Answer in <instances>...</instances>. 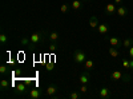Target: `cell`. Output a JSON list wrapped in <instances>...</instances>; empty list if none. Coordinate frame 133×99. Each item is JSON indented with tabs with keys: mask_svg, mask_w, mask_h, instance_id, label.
I'll return each instance as SVG.
<instances>
[{
	"mask_svg": "<svg viewBox=\"0 0 133 99\" xmlns=\"http://www.w3.org/2000/svg\"><path fill=\"white\" fill-rule=\"evenodd\" d=\"M68 98L69 99H81L83 94L79 91V89H77V90H72V91L68 92Z\"/></svg>",
	"mask_w": 133,
	"mask_h": 99,
	"instance_id": "14",
	"label": "cell"
},
{
	"mask_svg": "<svg viewBox=\"0 0 133 99\" xmlns=\"http://www.w3.org/2000/svg\"><path fill=\"white\" fill-rule=\"evenodd\" d=\"M98 96L101 99H109L112 98V91H110L108 87H101V89H98Z\"/></svg>",
	"mask_w": 133,
	"mask_h": 99,
	"instance_id": "6",
	"label": "cell"
},
{
	"mask_svg": "<svg viewBox=\"0 0 133 99\" xmlns=\"http://www.w3.org/2000/svg\"><path fill=\"white\" fill-rule=\"evenodd\" d=\"M121 78H123V72L118 71V70L112 71V72H110V75H109V79L113 80V82H118V80H121Z\"/></svg>",
	"mask_w": 133,
	"mask_h": 99,
	"instance_id": "10",
	"label": "cell"
},
{
	"mask_svg": "<svg viewBox=\"0 0 133 99\" xmlns=\"http://www.w3.org/2000/svg\"><path fill=\"white\" fill-rule=\"evenodd\" d=\"M128 8L125 7V5H123V4H120L118 7H117V11H116V14L120 16V18H125V16H128Z\"/></svg>",
	"mask_w": 133,
	"mask_h": 99,
	"instance_id": "11",
	"label": "cell"
},
{
	"mask_svg": "<svg viewBox=\"0 0 133 99\" xmlns=\"http://www.w3.org/2000/svg\"><path fill=\"white\" fill-rule=\"evenodd\" d=\"M48 39H49L51 42H59V39H60V32H57V31L49 32V34H48Z\"/></svg>",
	"mask_w": 133,
	"mask_h": 99,
	"instance_id": "16",
	"label": "cell"
},
{
	"mask_svg": "<svg viewBox=\"0 0 133 99\" xmlns=\"http://www.w3.org/2000/svg\"><path fill=\"white\" fill-rule=\"evenodd\" d=\"M123 3V0H115V4H121Z\"/></svg>",
	"mask_w": 133,
	"mask_h": 99,
	"instance_id": "32",
	"label": "cell"
},
{
	"mask_svg": "<svg viewBox=\"0 0 133 99\" xmlns=\"http://www.w3.org/2000/svg\"><path fill=\"white\" fill-rule=\"evenodd\" d=\"M132 78H133V76L129 75V74H123V78H121V80H123L124 83H129V82L132 80Z\"/></svg>",
	"mask_w": 133,
	"mask_h": 99,
	"instance_id": "27",
	"label": "cell"
},
{
	"mask_svg": "<svg viewBox=\"0 0 133 99\" xmlns=\"http://www.w3.org/2000/svg\"><path fill=\"white\" fill-rule=\"evenodd\" d=\"M108 31H109V26L108 23H100L98 27H97V32L100 35H107L108 34Z\"/></svg>",
	"mask_w": 133,
	"mask_h": 99,
	"instance_id": "12",
	"label": "cell"
},
{
	"mask_svg": "<svg viewBox=\"0 0 133 99\" xmlns=\"http://www.w3.org/2000/svg\"><path fill=\"white\" fill-rule=\"evenodd\" d=\"M29 39H31V46L32 47H37V46H40L41 43L44 42V39H45V31H43V30L35 31L29 36Z\"/></svg>",
	"mask_w": 133,
	"mask_h": 99,
	"instance_id": "1",
	"label": "cell"
},
{
	"mask_svg": "<svg viewBox=\"0 0 133 99\" xmlns=\"http://www.w3.org/2000/svg\"><path fill=\"white\" fill-rule=\"evenodd\" d=\"M129 70H133V59L129 58Z\"/></svg>",
	"mask_w": 133,
	"mask_h": 99,
	"instance_id": "31",
	"label": "cell"
},
{
	"mask_svg": "<svg viewBox=\"0 0 133 99\" xmlns=\"http://www.w3.org/2000/svg\"><path fill=\"white\" fill-rule=\"evenodd\" d=\"M132 46H133V38H125V39L123 40V47L129 48V47H132Z\"/></svg>",
	"mask_w": 133,
	"mask_h": 99,
	"instance_id": "23",
	"label": "cell"
},
{
	"mask_svg": "<svg viewBox=\"0 0 133 99\" xmlns=\"http://www.w3.org/2000/svg\"><path fill=\"white\" fill-rule=\"evenodd\" d=\"M83 68L87 70V71H93L95 70V62L92 59H87L83 64Z\"/></svg>",
	"mask_w": 133,
	"mask_h": 99,
	"instance_id": "13",
	"label": "cell"
},
{
	"mask_svg": "<svg viewBox=\"0 0 133 99\" xmlns=\"http://www.w3.org/2000/svg\"><path fill=\"white\" fill-rule=\"evenodd\" d=\"M9 87H11V83L7 79H2V82H0V90H2V91H7Z\"/></svg>",
	"mask_w": 133,
	"mask_h": 99,
	"instance_id": "20",
	"label": "cell"
},
{
	"mask_svg": "<svg viewBox=\"0 0 133 99\" xmlns=\"http://www.w3.org/2000/svg\"><path fill=\"white\" fill-rule=\"evenodd\" d=\"M72 59L77 66H83L84 62L87 60V54L81 50V48H76L72 54Z\"/></svg>",
	"mask_w": 133,
	"mask_h": 99,
	"instance_id": "2",
	"label": "cell"
},
{
	"mask_svg": "<svg viewBox=\"0 0 133 99\" xmlns=\"http://www.w3.org/2000/svg\"><path fill=\"white\" fill-rule=\"evenodd\" d=\"M123 67L129 70V58H124L123 59Z\"/></svg>",
	"mask_w": 133,
	"mask_h": 99,
	"instance_id": "28",
	"label": "cell"
},
{
	"mask_svg": "<svg viewBox=\"0 0 133 99\" xmlns=\"http://www.w3.org/2000/svg\"><path fill=\"white\" fill-rule=\"evenodd\" d=\"M116 11H117V7H116L115 3H108V4L105 5L104 14H105V15H115Z\"/></svg>",
	"mask_w": 133,
	"mask_h": 99,
	"instance_id": "8",
	"label": "cell"
},
{
	"mask_svg": "<svg viewBox=\"0 0 133 99\" xmlns=\"http://www.w3.org/2000/svg\"><path fill=\"white\" fill-rule=\"evenodd\" d=\"M59 50H60V44H59V43L57 42H51V46L48 47V51L53 54V52H57Z\"/></svg>",
	"mask_w": 133,
	"mask_h": 99,
	"instance_id": "17",
	"label": "cell"
},
{
	"mask_svg": "<svg viewBox=\"0 0 133 99\" xmlns=\"http://www.w3.org/2000/svg\"><path fill=\"white\" fill-rule=\"evenodd\" d=\"M79 91H80L83 95H85L88 91H89V86H88V84H80V87H79Z\"/></svg>",
	"mask_w": 133,
	"mask_h": 99,
	"instance_id": "25",
	"label": "cell"
},
{
	"mask_svg": "<svg viewBox=\"0 0 133 99\" xmlns=\"http://www.w3.org/2000/svg\"><path fill=\"white\" fill-rule=\"evenodd\" d=\"M28 92V86L25 83H21L19 82L16 86H15V94L16 95H25Z\"/></svg>",
	"mask_w": 133,
	"mask_h": 99,
	"instance_id": "4",
	"label": "cell"
},
{
	"mask_svg": "<svg viewBox=\"0 0 133 99\" xmlns=\"http://www.w3.org/2000/svg\"><path fill=\"white\" fill-rule=\"evenodd\" d=\"M0 74H2V76H3V78L8 76V74H9V68H8V66H7V64L0 66Z\"/></svg>",
	"mask_w": 133,
	"mask_h": 99,
	"instance_id": "21",
	"label": "cell"
},
{
	"mask_svg": "<svg viewBox=\"0 0 133 99\" xmlns=\"http://www.w3.org/2000/svg\"><path fill=\"white\" fill-rule=\"evenodd\" d=\"M83 3H91V2H93V0H81Z\"/></svg>",
	"mask_w": 133,
	"mask_h": 99,
	"instance_id": "33",
	"label": "cell"
},
{
	"mask_svg": "<svg viewBox=\"0 0 133 99\" xmlns=\"http://www.w3.org/2000/svg\"><path fill=\"white\" fill-rule=\"evenodd\" d=\"M108 52H109V55H110L112 58H118V55H120L118 48H117V47H113V46H110V47L108 48Z\"/></svg>",
	"mask_w": 133,
	"mask_h": 99,
	"instance_id": "18",
	"label": "cell"
},
{
	"mask_svg": "<svg viewBox=\"0 0 133 99\" xmlns=\"http://www.w3.org/2000/svg\"><path fill=\"white\" fill-rule=\"evenodd\" d=\"M109 44L113 46V47L120 48L121 46H123V40H121L118 36H110V38H109Z\"/></svg>",
	"mask_w": 133,
	"mask_h": 99,
	"instance_id": "9",
	"label": "cell"
},
{
	"mask_svg": "<svg viewBox=\"0 0 133 99\" xmlns=\"http://www.w3.org/2000/svg\"><path fill=\"white\" fill-rule=\"evenodd\" d=\"M7 43H8V36L3 32V34H0V44H2V46H5Z\"/></svg>",
	"mask_w": 133,
	"mask_h": 99,
	"instance_id": "26",
	"label": "cell"
},
{
	"mask_svg": "<svg viewBox=\"0 0 133 99\" xmlns=\"http://www.w3.org/2000/svg\"><path fill=\"white\" fill-rule=\"evenodd\" d=\"M81 7H83V2H81V0H73L72 4H71V8L73 11H79V9H81Z\"/></svg>",
	"mask_w": 133,
	"mask_h": 99,
	"instance_id": "19",
	"label": "cell"
},
{
	"mask_svg": "<svg viewBox=\"0 0 133 99\" xmlns=\"http://www.w3.org/2000/svg\"><path fill=\"white\" fill-rule=\"evenodd\" d=\"M98 19H97V16H91L89 18V27L92 28V30H97V27H98Z\"/></svg>",
	"mask_w": 133,
	"mask_h": 99,
	"instance_id": "15",
	"label": "cell"
},
{
	"mask_svg": "<svg viewBox=\"0 0 133 99\" xmlns=\"http://www.w3.org/2000/svg\"><path fill=\"white\" fill-rule=\"evenodd\" d=\"M20 44L23 46V47H29V46H31V39H29V36L21 38V39H20Z\"/></svg>",
	"mask_w": 133,
	"mask_h": 99,
	"instance_id": "22",
	"label": "cell"
},
{
	"mask_svg": "<svg viewBox=\"0 0 133 99\" xmlns=\"http://www.w3.org/2000/svg\"><path fill=\"white\" fill-rule=\"evenodd\" d=\"M59 87L56 84H49L47 89H45V94L51 98H57L59 96Z\"/></svg>",
	"mask_w": 133,
	"mask_h": 99,
	"instance_id": "3",
	"label": "cell"
},
{
	"mask_svg": "<svg viewBox=\"0 0 133 99\" xmlns=\"http://www.w3.org/2000/svg\"><path fill=\"white\" fill-rule=\"evenodd\" d=\"M128 55H129V58H130V59H133V46L128 48Z\"/></svg>",
	"mask_w": 133,
	"mask_h": 99,
	"instance_id": "29",
	"label": "cell"
},
{
	"mask_svg": "<svg viewBox=\"0 0 133 99\" xmlns=\"http://www.w3.org/2000/svg\"><path fill=\"white\" fill-rule=\"evenodd\" d=\"M47 70H48V71H52V70H53V64H52V63H48V64H47Z\"/></svg>",
	"mask_w": 133,
	"mask_h": 99,
	"instance_id": "30",
	"label": "cell"
},
{
	"mask_svg": "<svg viewBox=\"0 0 133 99\" xmlns=\"http://www.w3.org/2000/svg\"><path fill=\"white\" fill-rule=\"evenodd\" d=\"M43 95V90L39 89V87H35V89H31L28 92V96L31 99H40V96Z\"/></svg>",
	"mask_w": 133,
	"mask_h": 99,
	"instance_id": "7",
	"label": "cell"
},
{
	"mask_svg": "<svg viewBox=\"0 0 133 99\" xmlns=\"http://www.w3.org/2000/svg\"><path fill=\"white\" fill-rule=\"evenodd\" d=\"M132 76H133V70H132Z\"/></svg>",
	"mask_w": 133,
	"mask_h": 99,
	"instance_id": "34",
	"label": "cell"
},
{
	"mask_svg": "<svg viewBox=\"0 0 133 99\" xmlns=\"http://www.w3.org/2000/svg\"><path fill=\"white\" fill-rule=\"evenodd\" d=\"M71 9H72V8H71V4H68V3H64V4H61V7H60L61 14H68Z\"/></svg>",
	"mask_w": 133,
	"mask_h": 99,
	"instance_id": "24",
	"label": "cell"
},
{
	"mask_svg": "<svg viewBox=\"0 0 133 99\" xmlns=\"http://www.w3.org/2000/svg\"><path fill=\"white\" fill-rule=\"evenodd\" d=\"M79 82H80V84H89V82H91V71L84 70L79 76Z\"/></svg>",
	"mask_w": 133,
	"mask_h": 99,
	"instance_id": "5",
	"label": "cell"
}]
</instances>
